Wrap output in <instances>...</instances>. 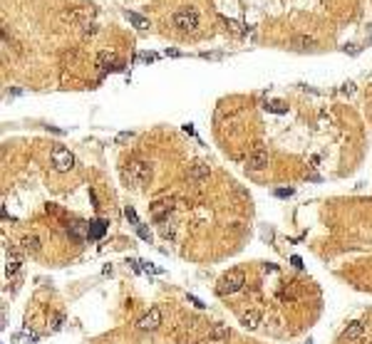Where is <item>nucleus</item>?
<instances>
[{"label": "nucleus", "mask_w": 372, "mask_h": 344, "mask_svg": "<svg viewBox=\"0 0 372 344\" xmlns=\"http://www.w3.org/2000/svg\"><path fill=\"white\" fill-rule=\"evenodd\" d=\"M276 196H278V198H288V196H293V188H278Z\"/></svg>", "instance_id": "nucleus-23"}, {"label": "nucleus", "mask_w": 372, "mask_h": 344, "mask_svg": "<svg viewBox=\"0 0 372 344\" xmlns=\"http://www.w3.org/2000/svg\"><path fill=\"white\" fill-rule=\"evenodd\" d=\"M127 20H129L134 28H139V30L149 28V20H146V18H142V15H137V13H127Z\"/></svg>", "instance_id": "nucleus-18"}, {"label": "nucleus", "mask_w": 372, "mask_h": 344, "mask_svg": "<svg viewBox=\"0 0 372 344\" xmlns=\"http://www.w3.org/2000/svg\"><path fill=\"white\" fill-rule=\"evenodd\" d=\"M124 216H127V221H129V223H134V226H139V218H137V213H134V208H129V205H127V208H124Z\"/></svg>", "instance_id": "nucleus-20"}, {"label": "nucleus", "mask_w": 372, "mask_h": 344, "mask_svg": "<svg viewBox=\"0 0 372 344\" xmlns=\"http://www.w3.org/2000/svg\"><path fill=\"white\" fill-rule=\"evenodd\" d=\"M298 292H300V290H298V283H288V285L281 290V300H283V302H290V300L298 297Z\"/></svg>", "instance_id": "nucleus-16"}, {"label": "nucleus", "mask_w": 372, "mask_h": 344, "mask_svg": "<svg viewBox=\"0 0 372 344\" xmlns=\"http://www.w3.org/2000/svg\"><path fill=\"white\" fill-rule=\"evenodd\" d=\"M293 45L300 47V50H308V47H313L315 45V40L313 37H308V35H298V37H293Z\"/></svg>", "instance_id": "nucleus-19"}, {"label": "nucleus", "mask_w": 372, "mask_h": 344, "mask_svg": "<svg viewBox=\"0 0 372 344\" xmlns=\"http://www.w3.org/2000/svg\"><path fill=\"white\" fill-rule=\"evenodd\" d=\"M137 233H139V238H144V240H151V233H149V230L144 228L142 223H139V226H137Z\"/></svg>", "instance_id": "nucleus-22"}, {"label": "nucleus", "mask_w": 372, "mask_h": 344, "mask_svg": "<svg viewBox=\"0 0 372 344\" xmlns=\"http://www.w3.org/2000/svg\"><path fill=\"white\" fill-rule=\"evenodd\" d=\"M23 250L25 253H40V240L35 238V235H28V238H23Z\"/></svg>", "instance_id": "nucleus-17"}, {"label": "nucleus", "mask_w": 372, "mask_h": 344, "mask_svg": "<svg viewBox=\"0 0 372 344\" xmlns=\"http://www.w3.org/2000/svg\"><path fill=\"white\" fill-rule=\"evenodd\" d=\"M290 262H293L295 267H303V260L298 258V255H293V258H290Z\"/></svg>", "instance_id": "nucleus-25"}, {"label": "nucleus", "mask_w": 372, "mask_h": 344, "mask_svg": "<svg viewBox=\"0 0 372 344\" xmlns=\"http://www.w3.org/2000/svg\"><path fill=\"white\" fill-rule=\"evenodd\" d=\"M127 139H132V134H129V131H124V134H119V136H117V142H127Z\"/></svg>", "instance_id": "nucleus-27"}, {"label": "nucleus", "mask_w": 372, "mask_h": 344, "mask_svg": "<svg viewBox=\"0 0 372 344\" xmlns=\"http://www.w3.org/2000/svg\"><path fill=\"white\" fill-rule=\"evenodd\" d=\"M268 109L276 112V114H283V112H286V104H283V102H273V104H268Z\"/></svg>", "instance_id": "nucleus-21"}, {"label": "nucleus", "mask_w": 372, "mask_h": 344, "mask_svg": "<svg viewBox=\"0 0 372 344\" xmlns=\"http://www.w3.org/2000/svg\"><path fill=\"white\" fill-rule=\"evenodd\" d=\"M20 265H23V258H20V253L10 250V253H8V258H5V275H15V272L20 270Z\"/></svg>", "instance_id": "nucleus-11"}, {"label": "nucleus", "mask_w": 372, "mask_h": 344, "mask_svg": "<svg viewBox=\"0 0 372 344\" xmlns=\"http://www.w3.org/2000/svg\"><path fill=\"white\" fill-rule=\"evenodd\" d=\"M208 173H211L208 164H206V161H196V164H191V166H189L186 178H189L191 183H201L203 178H208Z\"/></svg>", "instance_id": "nucleus-8"}, {"label": "nucleus", "mask_w": 372, "mask_h": 344, "mask_svg": "<svg viewBox=\"0 0 372 344\" xmlns=\"http://www.w3.org/2000/svg\"><path fill=\"white\" fill-rule=\"evenodd\" d=\"M139 59H142V62H154V59H156V55H151V52H144V55H139Z\"/></svg>", "instance_id": "nucleus-24"}, {"label": "nucleus", "mask_w": 372, "mask_h": 344, "mask_svg": "<svg viewBox=\"0 0 372 344\" xmlns=\"http://www.w3.org/2000/svg\"><path fill=\"white\" fill-rule=\"evenodd\" d=\"M243 285H246V272H243V270H229V272L219 280L216 292H219L221 297H229V295H236Z\"/></svg>", "instance_id": "nucleus-2"}, {"label": "nucleus", "mask_w": 372, "mask_h": 344, "mask_svg": "<svg viewBox=\"0 0 372 344\" xmlns=\"http://www.w3.org/2000/svg\"><path fill=\"white\" fill-rule=\"evenodd\" d=\"M67 233H70V238H75V240H89V223L75 221V223L67 226Z\"/></svg>", "instance_id": "nucleus-9"}, {"label": "nucleus", "mask_w": 372, "mask_h": 344, "mask_svg": "<svg viewBox=\"0 0 372 344\" xmlns=\"http://www.w3.org/2000/svg\"><path fill=\"white\" fill-rule=\"evenodd\" d=\"M162 324V310L159 307H151L146 315H142L137 319V329H142V332H151V329H156Z\"/></svg>", "instance_id": "nucleus-5"}, {"label": "nucleus", "mask_w": 372, "mask_h": 344, "mask_svg": "<svg viewBox=\"0 0 372 344\" xmlns=\"http://www.w3.org/2000/svg\"><path fill=\"white\" fill-rule=\"evenodd\" d=\"M124 181L129 183V186H134V188H142L146 186L149 181H151V166L146 164V161H129L127 166H124Z\"/></svg>", "instance_id": "nucleus-1"}, {"label": "nucleus", "mask_w": 372, "mask_h": 344, "mask_svg": "<svg viewBox=\"0 0 372 344\" xmlns=\"http://www.w3.org/2000/svg\"><path fill=\"white\" fill-rule=\"evenodd\" d=\"M229 337H231V329L226 324H214L206 334V344H229Z\"/></svg>", "instance_id": "nucleus-7"}, {"label": "nucleus", "mask_w": 372, "mask_h": 344, "mask_svg": "<svg viewBox=\"0 0 372 344\" xmlns=\"http://www.w3.org/2000/svg\"><path fill=\"white\" fill-rule=\"evenodd\" d=\"M241 324H243L246 329H256L258 324H260V315H258L256 310H248V312L241 315Z\"/></svg>", "instance_id": "nucleus-13"}, {"label": "nucleus", "mask_w": 372, "mask_h": 344, "mask_svg": "<svg viewBox=\"0 0 372 344\" xmlns=\"http://www.w3.org/2000/svg\"><path fill=\"white\" fill-rule=\"evenodd\" d=\"M172 23L174 28L181 30V32H194L199 28V13L194 8H179L172 15Z\"/></svg>", "instance_id": "nucleus-3"}, {"label": "nucleus", "mask_w": 372, "mask_h": 344, "mask_svg": "<svg viewBox=\"0 0 372 344\" xmlns=\"http://www.w3.org/2000/svg\"><path fill=\"white\" fill-rule=\"evenodd\" d=\"M362 334H365V324H362V322H350V324L345 327L343 339H347V342H357V339H362Z\"/></svg>", "instance_id": "nucleus-10"}, {"label": "nucleus", "mask_w": 372, "mask_h": 344, "mask_svg": "<svg viewBox=\"0 0 372 344\" xmlns=\"http://www.w3.org/2000/svg\"><path fill=\"white\" fill-rule=\"evenodd\" d=\"M189 300H191V302H194V305H196L199 310H201V307H203V302H201L199 297H194V295H189Z\"/></svg>", "instance_id": "nucleus-26"}, {"label": "nucleus", "mask_w": 372, "mask_h": 344, "mask_svg": "<svg viewBox=\"0 0 372 344\" xmlns=\"http://www.w3.org/2000/svg\"><path fill=\"white\" fill-rule=\"evenodd\" d=\"M268 161H271L268 151H265V149H256V151L248 156L246 169H248V171H263V169H268Z\"/></svg>", "instance_id": "nucleus-6"}, {"label": "nucleus", "mask_w": 372, "mask_h": 344, "mask_svg": "<svg viewBox=\"0 0 372 344\" xmlns=\"http://www.w3.org/2000/svg\"><path fill=\"white\" fill-rule=\"evenodd\" d=\"M169 213H172V203L169 201H156L151 205V218L154 221H164Z\"/></svg>", "instance_id": "nucleus-12"}, {"label": "nucleus", "mask_w": 372, "mask_h": 344, "mask_svg": "<svg viewBox=\"0 0 372 344\" xmlns=\"http://www.w3.org/2000/svg\"><path fill=\"white\" fill-rule=\"evenodd\" d=\"M107 233V221H94L89 223V240H99Z\"/></svg>", "instance_id": "nucleus-15"}, {"label": "nucleus", "mask_w": 372, "mask_h": 344, "mask_svg": "<svg viewBox=\"0 0 372 344\" xmlns=\"http://www.w3.org/2000/svg\"><path fill=\"white\" fill-rule=\"evenodd\" d=\"M117 55L115 52H102L99 59H97V67H102V70H117Z\"/></svg>", "instance_id": "nucleus-14"}, {"label": "nucleus", "mask_w": 372, "mask_h": 344, "mask_svg": "<svg viewBox=\"0 0 372 344\" xmlns=\"http://www.w3.org/2000/svg\"><path fill=\"white\" fill-rule=\"evenodd\" d=\"M50 159H52V166H55L58 171H70V169L75 166L72 151H70V149H62V146H55V149H52Z\"/></svg>", "instance_id": "nucleus-4"}]
</instances>
